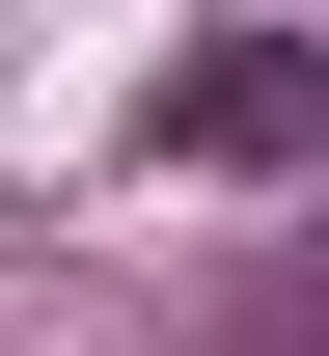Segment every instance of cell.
<instances>
[{
  "mask_svg": "<svg viewBox=\"0 0 329 356\" xmlns=\"http://www.w3.org/2000/svg\"><path fill=\"white\" fill-rule=\"evenodd\" d=\"M165 165H220V192H302V165H329V55H302V28H220V55L165 83Z\"/></svg>",
  "mask_w": 329,
  "mask_h": 356,
  "instance_id": "6da1fadb",
  "label": "cell"
}]
</instances>
